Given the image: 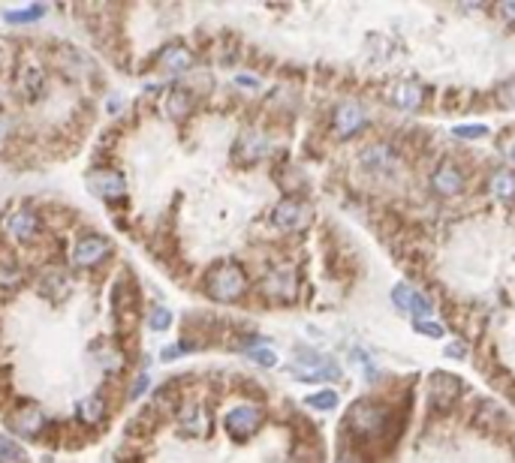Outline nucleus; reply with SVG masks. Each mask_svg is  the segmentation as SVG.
I'll list each match as a JSON object with an SVG mask.
<instances>
[{
    "label": "nucleus",
    "instance_id": "nucleus-26",
    "mask_svg": "<svg viewBox=\"0 0 515 463\" xmlns=\"http://www.w3.org/2000/svg\"><path fill=\"white\" fill-rule=\"evenodd\" d=\"M172 325V313L166 307H154L148 313V328H154V331H166Z\"/></svg>",
    "mask_w": 515,
    "mask_h": 463
},
{
    "label": "nucleus",
    "instance_id": "nucleus-32",
    "mask_svg": "<svg viewBox=\"0 0 515 463\" xmlns=\"http://www.w3.org/2000/svg\"><path fill=\"white\" fill-rule=\"evenodd\" d=\"M497 15H501L503 21H510V25H515V0H503V3L497 6Z\"/></svg>",
    "mask_w": 515,
    "mask_h": 463
},
{
    "label": "nucleus",
    "instance_id": "nucleus-1",
    "mask_svg": "<svg viewBox=\"0 0 515 463\" xmlns=\"http://www.w3.org/2000/svg\"><path fill=\"white\" fill-rule=\"evenodd\" d=\"M389 409L377 400H355L350 415H347V427L359 442H374L389 430Z\"/></svg>",
    "mask_w": 515,
    "mask_h": 463
},
{
    "label": "nucleus",
    "instance_id": "nucleus-12",
    "mask_svg": "<svg viewBox=\"0 0 515 463\" xmlns=\"http://www.w3.org/2000/svg\"><path fill=\"white\" fill-rule=\"evenodd\" d=\"M45 427V415L40 406H21L15 415H10V430L18 436H40Z\"/></svg>",
    "mask_w": 515,
    "mask_h": 463
},
{
    "label": "nucleus",
    "instance_id": "nucleus-5",
    "mask_svg": "<svg viewBox=\"0 0 515 463\" xmlns=\"http://www.w3.org/2000/svg\"><path fill=\"white\" fill-rule=\"evenodd\" d=\"M464 187H467V174L455 159H440L437 169L431 172V189L440 199H455V196L464 193Z\"/></svg>",
    "mask_w": 515,
    "mask_h": 463
},
{
    "label": "nucleus",
    "instance_id": "nucleus-31",
    "mask_svg": "<svg viewBox=\"0 0 515 463\" xmlns=\"http://www.w3.org/2000/svg\"><path fill=\"white\" fill-rule=\"evenodd\" d=\"M413 328L419 334H428V337H443V328L437 322H413Z\"/></svg>",
    "mask_w": 515,
    "mask_h": 463
},
{
    "label": "nucleus",
    "instance_id": "nucleus-13",
    "mask_svg": "<svg viewBox=\"0 0 515 463\" xmlns=\"http://www.w3.org/2000/svg\"><path fill=\"white\" fill-rule=\"evenodd\" d=\"M268 150H271V142H268V135H262V133H244L238 139V150H236V157L241 159V163H260V159L268 157Z\"/></svg>",
    "mask_w": 515,
    "mask_h": 463
},
{
    "label": "nucleus",
    "instance_id": "nucleus-18",
    "mask_svg": "<svg viewBox=\"0 0 515 463\" xmlns=\"http://www.w3.org/2000/svg\"><path fill=\"white\" fill-rule=\"evenodd\" d=\"M488 193L497 202L512 204L515 202V172H494L488 178Z\"/></svg>",
    "mask_w": 515,
    "mask_h": 463
},
{
    "label": "nucleus",
    "instance_id": "nucleus-27",
    "mask_svg": "<svg viewBox=\"0 0 515 463\" xmlns=\"http://www.w3.org/2000/svg\"><path fill=\"white\" fill-rule=\"evenodd\" d=\"M497 103H501L503 109L515 111V79H506L497 85Z\"/></svg>",
    "mask_w": 515,
    "mask_h": 463
},
{
    "label": "nucleus",
    "instance_id": "nucleus-7",
    "mask_svg": "<svg viewBox=\"0 0 515 463\" xmlns=\"http://www.w3.org/2000/svg\"><path fill=\"white\" fill-rule=\"evenodd\" d=\"M368 127V115L355 100H344L335 105L331 111V130H335L338 139H353Z\"/></svg>",
    "mask_w": 515,
    "mask_h": 463
},
{
    "label": "nucleus",
    "instance_id": "nucleus-16",
    "mask_svg": "<svg viewBox=\"0 0 515 463\" xmlns=\"http://www.w3.org/2000/svg\"><path fill=\"white\" fill-rule=\"evenodd\" d=\"M262 292H268L271 298L290 301L295 295V280H292L290 271H271V274L262 280Z\"/></svg>",
    "mask_w": 515,
    "mask_h": 463
},
{
    "label": "nucleus",
    "instance_id": "nucleus-33",
    "mask_svg": "<svg viewBox=\"0 0 515 463\" xmlns=\"http://www.w3.org/2000/svg\"><path fill=\"white\" fill-rule=\"evenodd\" d=\"M335 463H368V458H365V454H359V451H353V449H350V451L344 449V451L338 454Z\"/></svg>",
    "mask_w": 515,
    "mask_h": 463
},
{
    "label": "nucleus",
    "instance_id": "nucleus-19",
    "mask_svg": "<svg viewBox=\"0 0 515 463\" xmlns=\"http://www.w3.org/2000/svg\"><path fill=\"white\" fill-rule=\"evenodd\" d=\"M190 109H193V100H190V94H184V90H172L163 103V111L169 120H184L187 115H190Z\"/></svg>",
    "mask_w": 515,
    "mask_h": 463
},
{
    "label": "nucleus",
    "instance_id": "nucleus-10",
    "mask_svg": "<svg viewBox=\"0 0 515 463\" xmlns=\"http://www.w3.org/2000/svg\"><path fill=\"white\" fill-rule=\"evenodd\" d=\"M458 397H461V379L458 376L443 373V370L431 373V379H428V404H431V409H437V412L452 409Z\"/></svg>",
    "mask_w": 515,
    "mask_h": 463
},
{
    "label": "nucleus",
    "instance_id": "nucleus-37",
    "mask_svg": "<svg viewBox=\"0 0 515 463\" xmlns=\"http://www.w3.org/2000/svg\"><path fill=\"white\" fill-rule=\"evenodd\" d=\"M238 85H244V88H256V79H244V75H238Z\"/></svg>",
    "mask_w": 515,
    "mask_h": 463
},
{
    "label": "nucleus",
    "instance_id": "nucleus-23",
    "mask_svg": "<svg viewBox=\"0 0 515 463\" xmlns=\"http://www.w3.org/2000/svg\"><path fill=\"white\" fill-rule=\"evenodd\" d=\"M410 313L416 316V322H428V316L434 313V304H431V298H428V295H422V292H416V295H413Z\"/></svg>",
    "mask_w": 515,
    "mask_h": 463
},
{
    "label": "nucleus",
    "instance_id": "nucleus-36",
    "mask_svg": "<svg viewBox=\"0 0 515 463\" xmlns=\"http://www.w3.org/2000/svg\"><path fill=\"white\" fill-rule=\"evenodd\" d=\"M464 352H467V349L461 346V343H449V346H446V355H452V358H461Z\"/></svg>",
    "mask_w": 515,
    "mask_h": 463
},
{
    "label": "nucleus",
    "instance_id": "nucleus-8",
    "mask_svg": "<svg viewBox=\"0 0 515 463\" xmlns=\"http://www.w3.org/2000/svg\"><path fill=\"white\" fill-rule=\"evenodd\" d=\"M310 217H314V211L301 199H280L275 204V211H271V223L280 232H301L310 223Z\"/></svg>",
    "mask_w": 515,
    "mask_h": 463
},
{
    "label": "nucleus",
    "instance_id": "nucleus-14",
    "mask_svg": "<svg viewBox=\"0 0 515 463\" xmlns=\"http://www.w3.org/2000/svg\"><path fill=\"white\" fill-rule=\"evenodd\" d=\"M386 100L395 105V109H401V111H413V109H419L425 96H422V88L416 85V81H398V85L389 88Z\"/></svg>",
    "mask_w": 515,
    "mask_h": 463
},
{
    "label": "nucleus",
    "instance_id": "nucleus-4",
    "mask_svg": "<svg viewBox=\"0 0 515 463\" xmlns=\"http://www.w3.org/2000/svg\"><path fill=\"white\" fill-rule=\"evenodd\" d=\"M262 421H265V412L260 404H238L223 415V430L232 439H251L262 427Z\"/></svg>",
    "mask_w": 515,
    "mask_h": 463
},
{
    "label": "nucleus",
    "instance_id": "nucleus-2",
    "mask_svg": "<svg viewBox=\"0 0 515 463\" xmlns=\"http://www.w3.org/2000/svg\"><path fill=\"white\" fill-rule=\"evenodd\" d=\"M205 292L214 301H221V304H232V301H238L241 295L247 292L244 268L236 265V262H223V265H217V268H211L208 277H205Z\"/></svg>",
    "mask_w": 515,
    "mask_h": 463
},
{
    "label": "nucleus",
    "instance_id": "nucleus-35",
    "mask_svg": "<svg viewBox=\"0 0 515 463\" xmlns=\"http://www.w3.org/2000/svg\"><path fill=\"white\" fill-rule=\"evenodd\" d=\"M142 391H148V376H139L136 379V385H133V391H130V397H142Z\"/></svg>",
    "mask_w": 515,
    "mask_h": 463
},
{
    "label": "nucleus",
    "instance_id": "nucleus-24",
    "mask_svg": "<svg viewBox=\"0 0 515 463\" xmlns=\"http://www.w3.org/2000/svg\"><path fill=\"white\" fill-rule=\"evenodd\" d=\"M413 295H416V289H410V286H407V283H398L395 289H392V304H395L398 310H404V313H410Z\"/></svg>",
    "mask_w": 515,
    "mask_h": 463
},
{
    "label": "nucleus",
    "instance_id": "nucleus-22",
    "mask_svg": "<svg viewBox=\"0 0 515 463\" xmlns=\"http://www.w3.org/2000/svg\"><path fill=\"white\" fill-rule=\"evenodd\" d=\"M305 404L310 409H320V412H331V409H338V391L325 388V391H316V394H307Z\"/></svg>",
    "mask_w": 515,
    "mask_h": 463
},
{
    "label": "nucleus",
    "instance_id": "nucleus-15",
    "mask_svg": "<svg viewBox=\"0 0 515 463\" xmlns=\"http://www.w3.org/2000/svg\"><path fill=\"white\" fill-rule=\"evenodd\" d=\"M157 64H160V70H163V72H169V75H181V72H187V70L193 66V55L184 49V45H169V49H163V51H160Z\"/></svg>",
    "mask_w": 515,
    "mask_h": 463
},
{
    "label": "nucleus",
    "instance_id": "nucleus-34",
    "mask_svg": "<svg viewBox=\"0 0 515 463\" xmlns=\"http://www.w3.org/2000/svg\"><path fill=\"white\" fill-rule=\"evenodd\" d=\"M10 130H12V124H10V118L0 111V148L6 145V139H10Z\"/></svg>",
    "mask_w": 515,
    "mask_h": 463
},
{
    "label": "nucleus",
    "instance_id": "nucleus-9",
    "mask_svg": "<svg viewBox=\"0 0 515 463\" xmlns=\"http://www.w3.org/2000/svg\"><path fill=\"white\" fill-rule=\"evenodd\" d=\"M359 166L365 172L377 174V178H383V174H395L401 169V157L395 154V148H392V145H386V142H374V145L362 148Z\"/></svg>",
    "mask_w": 515,
    "mask_h": 463
},
{
    "label": "nucleus",
    "instance_id": "nucleus-11",
    "mask_svg": "<svg viewBox=\"0 0 515 463\" xmlns=\"http://www.w3.org/2000/svg\"><path fill=\"white\" fill-rule=\"evenodd\" d=\"M6 232H10V238L18 241V244H30V241L40 238L42 223H40V217H36V211L21 208V211H15V214L6 220Z\"/></svg>",
    "mask_w": 515,
    "mask_h": 463
},
{
    "label": "nucleus",
    "instance_id": "nucleus-3",
    "mask_svg": "<svg viewBox=\"0 0 515 463\" xmlns=\"http://www.w3.org/2000/svg\"><path fill=\"white\" fill-rule=\"evenodd\" d=\"M292 376L301 379V382H335L340 376L338 361H331L329 355L310 352V349H299L292 361Z\"/></svg>",
    "mask_w": 515,
    "mask_h": 463
},
{
    "label": "nucleus",
    "instance_id": "nucleus-28",
    "mask_svg": "<svg viewBox=\"0 0 515 463\" xmlns=\"http://www.w3.org/2000/svg\"><path fill=\"white\" fill-rule=\"evenodd\" d=\"M452 135H455V139H486L488 130L482 124H473V127H455Z\"/></svg>",
    "mask_w": 515,
    "mask_h": 463
},
{
    "label": "nucleus",
    "instance_id": "nucleus-21",
    "mask_svg": "<svg viewBox=\"0 0 515 463\" xmlns=\"http://www.w3.org/2000/svg\"><path fill=\"white\" fill-rule=\"evenodd\" d=\"M45 15V6H27V10H6L3 18L10 25H34Z\"/></svg>",
    "mask_w": 515,
    "mask_h": 463
},
{
    "label": "nucleus",
    "instance_id": "nucleus-30",
    "mask_svg": "<svg viewBox=\"0 0 515 463\" xmlns=\"http://www.w3.org/2000/svg\"><path fill=\"white\" fill-rule=\"evenodd\" d=\"M501 154H503L506 163H510L512 169H515V133L510 135V139H503V142H501Z\"/></svg>",
    "mask_w": 515,
    "mask_h": 463
},
{
    "label": "nucleus",
    "instance_id": "nucleus-25",
    "mask_svg": "<svg viewBox=\"0 0 515 463\" xmlns=\"http://www.w3.org/2000/svg\"><path fill=\"white\" fill-rule=\"evenodd\" d=\"M25 458V451H21L18 442H12L10 436H0V463H15Z\"/></svg>",
    "mask_w": 515,
    "mask_h": 463
},
{
    "label": "nucleus",
    "instance_id": "nucleus-17",
    "mask_svg": "<svg viewBox=\"0 0 515 463\" xmlns=\"http://www.w3.org/2000/svg\"><path fill=\"white\" fill-rule=\"evenodd\" d=\"M90 187L97 189V196L103 199H121L124 196V178L118 172H97L90 178Z\"/></svg>",
    "mask_w": 515,
    "mask_h": 463
},
{
    "label": "nucleus",
    "instance_id": "nucleus-6",
    "mask_svg": "<svg viewBox=\"0 0 515 463\" xmlns=\"http://www.w3.org/2000/svg\"><path fill=\"white\" fill-rule=\"evenodd\" d=\"M109 256H112V244L103 235H85V238H79L70 250V262L75 268H97V265H103Z\"/></svg>",
    "mask_w": 515,
    "mask_h": 463
},
{
    "label": "nucleus",
    "instance_id": "nucleus-29",
    "mask_svg": "<svg viewBox=\"0 0 515 463\" xmlns=\"http://www.w3.org/2000/svg\"><path fill=\"white\" fill-rule=\"evenodd\" d=\"M251 358L260 364V367H275V364H277V355L271 352V349H253Z\"/></svg>",
    "mask_w": 515,
    "mask_h": 463
},
{
    "label": "nucleus",
    "instance_id": "nucleus-20",
    "mask_svg": "<svg viewBox=\"0 0 515 463\" xmlns=\"http://www.w3.org/2000/svg\"><path fill=\"white\" fill-rule=\"evenodd\" d=\"M79 421H85V424H100L105 419V400L100 397V394H90V397H85L79 404Z\"/></svg>",
    "mask_w": 515,
    "mask_h": 463
}]
</instances>
